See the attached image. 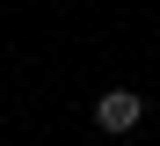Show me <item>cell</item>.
I'll list each match as a JSON object with an SVG mask.
<instances>
[{"mask_svg":"<svg viewBox=\"0 0 160 146\" xmlns=\"http://www.w3.org/2000/svg\"><path fill=\"white\" fill-rule=\"evenodd\" d=\"M138 124H146V95L138 88H102L95 95V132L102 139H131Z\"/></svg>","mask_w":160,"mask_h":146,"instance_id":"6da1fadb","label":"cell"}]
</instances>
